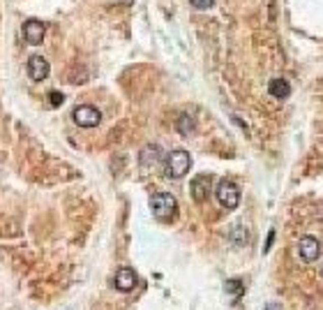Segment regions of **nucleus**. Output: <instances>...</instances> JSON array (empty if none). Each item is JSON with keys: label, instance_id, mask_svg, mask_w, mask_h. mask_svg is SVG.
<instances>
[{"label": "nucleus", "instance_id": "obj_4", "mask_svg": "<svg viewBox=\"0 0 323 310\" xmlns=\"http://www.w3.org/2000/svg\"><path fill=\"white\" fill-rule=\"evenodd\" d=\"M72 118H74V123L79 127H95V125H100L102 114H100V109H95L93 105H81L74 109Z\"/></svg>", "mask_w": 323, "mask_h": 310}, {"label": "nucleus", "instance_id": "obj_6", "mask_svg": "<svg viewBox=\"0 0 323 310\" xmlns=\"http://www.w3.org/2000/svg\"><path fill=\"white\" fill-rule=\"evenodd\" d=\"M46 35V25L37 19H30L23 23V37L28 44H42Z\"/></svg>", "mask_w": 323, "mask_h": 310}, {"label": "nucleus", "instance_id": "obj_12", "mask_svg": "<svg viewBox=\"0 0 323 310\" xmlns=\"http://www.w3.org/2000/svg\"><path fill=\"white\" fill-rule=\"evenodd\" d=\"M178 132L180 135H192L194 132V118L192 116H187V114L180 116L178 118Z\"/></svg>", "mask_w": 323, "mask_h": 310}, {"label": "nucleus", "instance_id": "obj_8", "mask_svg": "<svg viewBox=\"0 0 323 310\" xmlns=\"http://www.w3.org/2000/svg\"><path fill=\"white\" fill-rule=\"evenodd\" d=\"M113 282H115V290L118 292H132L136 287V273L132 269H127V266H125V269H118Z\"/></svg>", "mask_w": 323, "mask_h": 310}, {"label": "nucleus", "instance_id": "obj_3", "mask_svg": "<svg viewBox=\"0 0 323 310\" xmlns=\"http://www.w3.org/2000/svg\"><path fill=\"white\" fill-rule=\"evenodd\" d=\"M215 197H217V201L224 209H229V211L238 209V204H240V190L233 180H219L217 190H215Z\"/></svg>", "mask_w": 323, "mask_h": 310}, {"label": "nucleus", "instance_id": "obj_2", "mask_svg": "<svg viewBox=\"0 0 323 310\" xmlns=\"http://www.w3.org/2000/svg\"><path fill=\"white\" fill-rule=\"evenodd\" d=\"M189 167H192V155L187 153V150H171L169 155H166L164 160V174L169 176V178H183L185 174L189 171Z\"/></svg>", "mask_w": 323, "mask_h": 310}, {"label": "nucleus", "instance_id": "obj_7", "mask_svg": "<svg viewBox=\"0 0 323 310\" xmlns=\"http://www.w3.org/2000/svg\"><path fill=\"white\" fill-rule=\"evenodd\" d=\"M28 76L33 81H44L49 76V63L44 56H33L28 60Z\"/></svg>", "mask_w": 323, "mask_h": 310}, {"label": "nucleus", "instance_id": "obj_1", "mask_svg": "<svg viewBox=\"0 0 323 310\" xmlns=\"http://www.w3.org/2000/svg\"><path fill=\"white\" fill-rule=\"evenodd\" d=\"M150 209H153L157 220H173L178 215V201L169 192H157L150 197Z\"/></svg>", "mask_w": 323, "mask_h": 310}, {"label": "nucleus", "instance_id": "obj_10", "mask_svg": "<svg viewBox=\"0 0 323 310\" xmlns=\"http://www.w3.org/2000/svg\"><path fill=\"white\" fill-rule=\"evenodd\" d=\"M192 197L196 201H205L208 199V195H210V178L208 176H196V178L192 180Z\"/></svg>", "mask_w": 323, "mask_h": 310}, {"label": "nucleus", "instance_id": "obj_11", "mask_svg": "<svg viewBox=\"0 0 323 310\" xmlns=\"http://www.w3.org/2000/svg\"><path fill=\"white\" fill-rule=\"evenodd\" d=\"M268 93L273 97H277V100H286L291 95V84L286 79H273L268 84Z\"/></svg>", "mask_w": 323, "mask_h": 310}, {"label": "nucleus", "instance_id": "obj_14", "mask_svg": "<svg viewBox=\"0 0 323 310\" xmlns=\"http://www.w3.org/2000/svg\"><path fill=\"white\" fill-rule=\"evenodd\" d=\"M63 100H65L63 93H55V90L51 93V105H53V107H60V105H63Z\"/></svg>", "mask_w": 323, "mask_h": 310}, {"label": "nucleus", "instance_id": "obj_9", "mask_svg": "<svg viewBox=\"0 0 323 310\" xmlns=\"http://www.w3.org/2000/svg\"><path fill=\"white\" fill-rule=\"evenodd\" d=\"M159 160H162V150H159V146H155V144L145 146V148L141 150V155H139V162H141L143 169H153Z\"/></svg>", "mask_w": 323, "mask_h": 310}, {"label": "nucleus", "instance_id": "obj_5", "mask_svg": "<svg viewBox=\"0 0 323 310\" xmlns=\"http://www.w3.org/2000/svg\"><path fill=\"white\" fill-rule=\"evenodd\" d=\"M321 255V243H318L314 236H305L298 243V257L305 262V264H312V262L318 260Z\"/></svg>", "mask_w": 323, "mask_h": 310}, {"label": "nucleus", "instance_id": "obj_13", "mask_svg": "<svg viewBox=\"0 0 323 310\" xmlns=\"http://www.w3.org/2000/svg\"><path fill=\"white\" fill-rule=\"evenodd\" d=\"M192 3V7H196V10H210V7L215 5V0H189Z\"/></svg>", "mask_w": 323, "mask_h": 310}]
</instances>
